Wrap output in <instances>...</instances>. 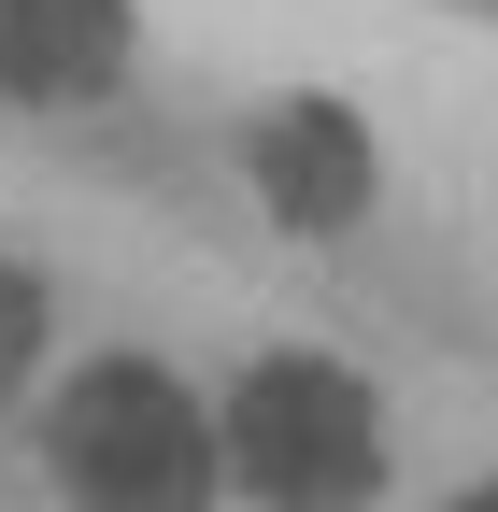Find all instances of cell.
I'll use <instances>...</instances> for the list:
<instances>
[{
    "label": "cell",
    "instance_id": "obj_6",
    "mask_svg": "<svg viewBox=\"0 0 498 512\" xmlns=\"http://www.w3.org/2000/svg\"><path fill=\"white\" fill-rule=\"evenodd\" d=\"M470 512H498V484H484V498H470Z\"/></svg>",
    "mask_w": 498,
    "mask_h": 512
},
{
    "label": "cell",
    "instance_id": "obj_1",
    "mask_svg": "<svg viewBox=\"0 0 498 512\" xmlns=\"http://www.w3.org/2000/svg\"><path fill=\"white\" fill-rule=\"evenodd\" d=\"M214 441H228V470L271 512H356L370 484H385V399H370L342 356H314V342H285V356L242 370Z\"/></svg>",
    "mask_w": 498,
    "mask_h": 512
},
{
    "label": "cell",
    "instance_id": "obj_5",
    "mask_svg": "<svg viewBox=\"0 0 498 512\" xmlns=\"http://www.w3.org/2000/svg\"><path fill=\"white\" fill-rule=\"evenodd\" d=\"M43 356V271H15V256H0V384H15Z\"/></svg>",
    "mask_w": 498,
    "mask_h": 512
},
{
    "label": "cell",
    "instance_id": "obj_4",
    "mask_svg": "<svg viewBox=\"0 0 498 512\" xmlns=\"http://www.w3.org/2000/svg\"><path fill=\"white\" fill-rule=\"evenodd\" d=\"M129 0H0V86L15 100H100L129 72Z\"/></svg>",
    "mask_w": 498,
    "mask_h": 512
},
{
    "label": "cell",
    "instance_id": "obj_3",
    "mask_svg": "<svg viewBox=\"0 0 498 512\" xmlns=\"http://www.w3.org/2000/svg\"><path fill=\"white\" fill-rule=\"evenodd\" d=\"M242 171H257L271 228H299V242H342L385 200V143H370V114H342V100H271L242 128Z\"/></svg>",
    "mask_w": 498,
    "mask_h": 512
},
{
    "label": "cell",
    "instance_id": "obj_2",
    "mask_svg": "<svg viewBox=\"0 0 498 512\" xmlns=\"http://www.w3.org/2000/svg\"><path fill=\"white\" fill-rule=\"evenodd\" d=\"M43 456H57V484H72L86 512H185L228 470V441H214V413L185 399L157 356H100V370L57 384Z\"/></svg>",
    "mask_w": 498,
    "mask_h": 512
}]
</instances>
